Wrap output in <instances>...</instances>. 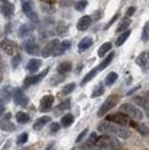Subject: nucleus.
<instances>
[{
  "mask_svg": "<svg viewBox=\"0 0 149 150\" xmlns=\"http://www.w3.org/2000/svg\"><path fill=\"white\" fill-rule=\"evenodd\" d=\"M98 130L102 133H108L110 136H116L121 139H128L131 137V131H129L127 128H124L122 125L111 123V122H101L98 125Z\"/></svg>",
  "mask_w": 149,
  "mask_h": 150,
  "instance_id": "1",
  "label": "nucleus"
},
{
  "mask_svg": "<svg viewBox=\"0 0 149 150\" xmlns=\"http://www.w3.org/2000/svg\"><path fill=\"white\" fill-rule=\"evenodd\" d=\"M96 147H100L101 149L120 150L121 142L117 140V138L112 137L110 134H102L96 140Z\"/></svg>",
  "mask_w": 149,
  "mask_h": 150,
  "instance_id": "2",
  "label": "nucleus"
},
{
  "mask_svg": "<svg viewBox=\"0 0 149 150\" xmlns=\"http://www.w3.org/2000/svg\"><path fill=\"white\" fill-rule=\"evenodd\" d=\"M106 121L109 122H114L116 125H133V121L131 120V118L129 115H127L126 113L123 112H117L113 113V114H109L106 117Z\"/></svg>",
  "mask_w": 149,
  "mask_h": 150,
  "instance_id": "3",
  "label": "nucleus"
},
{
  "mask_svg": "<svg viewBox=\"0 0 149 150\" xmlns=\"http://www.w3.org/2000/svg\"><path fill=\"white\" fill-rule=\"evenodd\" d=\"M120 100V96L117 95V94H112L110 95L108 99H106L103 104L100 106L99 111H98V117H103L106 113H108L111 109H113L114 106L117 105V103Z\"/></svg>",
  "mask_w": 149,
  "mask_h": 150,
  "instance_id": "4",
  "label": "nucleus"
},
{
  "mask_svg": "<svg viewBox=\"0 0 149 150\" xmlns=\"http://www.w3.org/2000/svg\"><path fill=\"white\" fill-rule=\"evenodd\" d=\"M120 111L126 113L127 115H129L130 118L135 120H141L143 117V112L140 109H138L136 105L131 104V103H124L120 106Z\"/></svg>",
  "mask_w": 149,
  "mask_h": 150,
  "instance_id": "5",
  "label": "nucleus"
},
{
  "mask_svg": "<svg viewBox=\"0 0 149 150\" xmlns=\"http://www.w3.org/2000/svg\"><path fill=\"white\" fill-rule=\"evenodd\" d=\"M1 48L9 56L17 55L19 50L18 45L16 44L15 42H13V40H9V39H5V40L1 42Z\"/></svg>",
  "mask_w": 149,
  "mask_h": 150,
  "instance_id": "6",
  "label": "nucleus"
},
{
  "mask_svg": "<svg viewBox=\"0 0 149 150\" xmlns=\"http://www.w3.org/2000/svg\"><path fill=\"white\" fill-rule=\"evenodd\" d=\"M48 72H50V67H47V69H45L43 72H40L39 74H36V75H31V76H27L25 80H24V85H25L26 88H28V86H31V85H34V84H37L39 82L43 80L44 77L46 76V75L48 74Z\"/></svg>",
  "mask_w": 149,
  "mask_h": 150,
  "instance_id": "7",
  "label": "nucleus"
},
{
  "mask_svg": "<svg viewBox=\"0 0 149 150\" xmlns=\"http://www.w3.org/2000/svg\"><path fill=\"white\" fill-rule=\"evenodd\" d=\"M24 48L25 50L28 53V54H31V55H34V56H37L39 54H42V52H40V48H39V46H38L36 43H35V38H29V39H27L24 42Z\"/></svg>",
  "mask_w": 149,
  "mask_h": 150,
  "instance_id": "8",
  "label": "nucleus"
},
{
  "mask_svg": "<svg viewBox=\"0 0 149 150\" xmlns=\"http://www.w3.org/2000/svg\"><path fill=\"white\" fill-rule=\"evenodd\" d=\"M60 44H61V43H60L58 39H53V40H50V43H47V44L45 45V47L42 50V54H40V55L43 57H45V58L54 55L56 50H57V47L60 46Z\"/></svg>",
  "mask_w": 149,
  "mask_h": 150,
  "instance_id": "9",
  "label": "nucleus"
},
{
  "mask_svg": "<svg viewBox=\"0 0 149 150\" xmlns=\"http://www.w3.org/2000/svg\"><path fill=\"white\" fill-rule=\"evenodd\" d=\"M13 98L15 104H17V105L24 106V108H25V106H27V104H28V98L25 95L24 91H23L21 88L15 90Z\"/></svg>",
  "mask_w": 149,
  "mask_h": 150,
  "instance_id": "10",
  "label": "nucleus"
},
{
  "mask_svg": "<svg viewBox=\"0 0 149 150\" xmlns=\"http://www.w3.org/2000/svg\"><path fill=\"white\" fill-rule=\"evenodd\" d=\"M54 104V96L50 95V94H47L45 95L44 98H42L40 100V103H39V110L40 112H46L50 110V108Z\"/></svg>",
  "mask_w": 149,
  "mask_h": 150,
  "instance_id": "11",
  "label": "nucleus"
},
{
  "mask_svg": "<svg viewBox=\"0 0 149 150\" xmlns=\"http://www.w3.org/2000/svg\"><path fill=\"white\" fill-rule=\"evenodd\" d=\"M23 10H24V13H25L26 16L31 19L33 23L38 24V21H39L38 16L36 15V13L33 10V7H31V4L29 1H25V2L23 4Z\"/></svg>",
  "mask_w": 149,
  "mask_h": 150,
  "instance_id": "12",
  "label": "nucleus"
},
{
  "mask_svg": "<svg viewBox=\"0 0 149 150\" xmlns=\"http://www.w3.org/2000/svg\"><path fill=\"white\" fill-rule=\"evenodd\" d=\"M1 13L4 15V17L6 18H11L13 15H15V7L11 2L6 1L4 4H1Z\"/></svg>",
  "mask_w": 149,
  "mask_h": 150,
  "instance_id": "13",
  "label": "nucleus"
},
{
  "mask_svg": "<svg viewBox=\"0 0 149 150\" xmlns=\"http://www.w3.org/2000/svg\"><path fill=\"white\" fill-rule=\"evenodd\" d=\"M10 117H11V114L10 113H7L6 117H4L2 120H1V125H0V128H1V130H4V131H7V132H11L15 130V125L10 122Z\"/></svg>",
  "mask_w": 149,
  "mask_h": 150,
  "instance_id": "14",
  "label": "nucleus"
},
{
  "mask_svg": "<svg viewBox=\"0 0 149 150\" xmlns=\"http://www.w3.org/2000/svg\"><path fill=\"white\" fill-rule=\"evenodd\" d=\"M91 25V17L90 16H83L79 19L77 24H76V28L80 31H85Z\"/></svg>",
  "mask_w": 149,
  "mask_h": 150,
  "instance_id": "15",
  "label": "nucleus"
},
{
  "mask_svg": "<svg viewBox=\"0 0 149 150\" xmlns=\"http://www.w3.org/2000/svg\"><path fill=\"white\" fill-rule=\"evenodd\" d=\"M13 92H15V91H13V88H11L10 85H5V86H2V88H1V93H0L1 102L5 103V102L10 100L11 95H13Z\"/></svg>",
  "mask_w": 149,
  "mask_h": 150,
  "instance_id": "16",
  "label": "nucleus"
},
{
  "mask_svg": "<svg viewBox=\"0 0 149 150\" xmlns=\"http://www.w3.org/2000/svg\"><path fill=\"white\" fill-rule=\"evenodd\" d=\"M93 44V39L91 37H84L83 39H81V42L77 45V50L79 53H83L87 50H89Z\"/></svg>",
  "mask_w": 149,
  "mask_h": 150,
  "instance_id": "17",
  "label": "nucleus"
},
{
  "mask_svg": "<svg viewBox=\"0 0 149 150\" xmlns=\"http://www.w3.org/2000/svg\"><path fill=\"white\" fill-rule=\"evenodd\" d=\"M40 66H42V61L37 59V58H33L28 62L27 66H26V69L29 73H35V72H37Z\"/></svg>",
  "mask_w": 149,
  "mask_h": 150,
  "instance_id": "18",
  "label": "nucleus"
},
{
  "mask_svg": "<svg viewBox=\"0 0 149 150\" xmlns=\"http://www.w3.org/2000/svg\"><path fill=\"white\" fill-rule=\"evenodd\" d=\"M48 122H50V117L45 115V117H42V118H39V119L36 120V122L34 123L33 128H34V130L39 131V130H42V129H43L44 127L47 125Z\"/></svg>",
  "mask_w": 149,
  "mask_h": 150,
  "instance_id": "19",
  "label": "nucleus"
},
{
  "mask_svg": "<svg viewBox=\"0 0 149 150\" xmlns=\"http://www.w3.org/2000/svg\"><path fill=\"white\" fill-rule=\"evenodd\" d=\"M148 54H146L145 52L143 53H141L139 56L136 58V63L141 67L143 69H148Z\"/></svg>",
  "mask_w": 149,
  "mask_h": 150,
  "instance_id": "20",
  "label": "nucleus"
},
{
  "mask_svg": "<svg viewBox=\"0 0 149 150\" xmlns=\"http://www.w3.org/2000/svg\"><path fill=\"white\" fill-rule=\"evenodd\" d=\"M70 47H71V43H70L68 40H63V43H61L60 46L57 47V50H56L54 56H60V55H63V54H64V53H65Z\"/></svg>",
  "mask_w": 149,
  "mask_h": 150,
  "instance_id": "21",
  "label": "nucleus"
},
{
  "mask_svg": "<svg viewBox=\"0 0 149 150\" xmlns=\"http://www.w3.org/2000/svg\"><path fill=\"white\" fill-rule=\"evenodd\" d=\"M72 71V64L70 62H62L58 66H57V72L60 74H66L68 72Z\"/></svg>",
  "mask_w": 149,
  "mask_h": 150,
  "instance_id": "22",
  "label": "nucleus"
},
{
  "mask_svg": "<svg viewBox=\"0 0 149 150\" xmlns=\"http://www.w3.org/2000/svg\"><path fill=\"white\" fill-rule=\"evenodd\" d=\"M131 24V20L130 18H126L124 17L121 21H120V24L119 26L117 27V33H124V31L128 30V27L130 26Z\"/></svg>",
  "mask_w": 149,
  "mask_h": 150,
  "instance_id": "23",
  "label": "nucleus"
},
{
  "mask_svg": "<svg viewBox=\"0 0 149 150\" xmlns=\"http://www.w3.org/2000/svg\"><path fill=\"white\" fill-rule=\"evenodd\" d=\"M31 29H33V28H31L29 25H27V24L21 25L20 28L18 29V36L20 38H26L31 33Z\"/></svg>",
  "mask_w": 149,
  "mask_h": 150,
  "instance_id": "24",
  "label": "nucleus"
},
{
  "mask_svg": "<svg viewBox=\"0 0 149 150\" xmlns=\"http://www.w3.org/2000/svg\"><path fill=\"white\" fill-rule=\"evenodd\" d=\"M132 127H133L140 134H143V136H145V137L149 134V129L147 128V125H143V123H137V122H133Z\"/></svg>",
  "mask_w": 149,
  "mask_h": 150,
  "instance_id": "25",
  "label": "nucleus"
},
{
  "mask_svg": "<svg viewBox=\"0 0 149 150\" xmlns=\"http://www.w3.org/2000/svg\"><path fill=\"white\" fill-rule=\"evenodd\" d=\"M112 48V44L110 42H108V43H104V44H102L101 46L99 47V50H98V56L99 57H103L106 55V53L109 52V50Z\"/></svg>",
  "mask_w": 149,
  "mask_h": 150,
  "instance_id": "26",
  "label": "nucleus"
},
{
  "mask_svg": "<svg viewBox=\"0 0 149 150\" xmlns=\"http://www.w3.org/2000/svg\"><path fill=\"white\" fill-rule=\"evenodd\" d=\"M73 122H74V117L71 113H67V114L63 115V118L61 119V123H62V125L64 128H67L70 125H72Z\"/></svg>",
  "mask_w": 149,
  "mask_h": 150,
  "instance_id": "27",
  "label": "nucleus"
},
{
  "mask_svg": "<svg viewBox=\"0 0 149 150\" xmlns=\"http://www.w3.org/2000/svg\"><path fill=\"white\" fill-rule=\"evenodd\" d=\"M113 57H114V52H111V53L108 55V57H106V58H104L102 62L100 63V65L98 66L99 71H103L104 69H106V66H108V65H109V64L112 62Z\"/></svg>",
  "mask_w": 149,
  "mask_h": 150,
  "instance_id": "28",
  "label": "nucleus"
},
{
  "mask_svg": "<svg viewBox=\"0 0 149 150\" xmlns=\"http://www.w3.org/2000/svg\"><path fill=\"white\" fill-rule=\"evenodd\" d=\"M99 72V69L98 67H95V69H91L89 73H87L84 77H83V80H82V82H81V85H85L87 82H90L92 79H93L94 76L96 75V73Z\"/></svg>",
  "mask_w": 149,
  "mask_h": 150,
  "instance_id": "29",
  "label": "nucleus"
},
{
  "mask_svg": "<svg viewBox=\"0 0 149 150\" xmlns=\"http://www.w3.org/2000/svg\"><path fill=\"white\" fill-rule=\"evenodd\" d=\"M130 34H131V30H129V29L127 31H124V33H122V34L117 38V40H116V46H117V47L121 46V45L123 44L124 42L128 39V37L130 36Z\"/></svg>",
  "mask_w": 149,
  "mask_h": 150,
  "instance_id": "30",
  "label": "nucleus"
},
{
  "mask_svg": "<svg viewBox=\"0 0 149 150\" xmlns=\"http://www.w3.org/2000/svg\"><path fill=\"white\" fill-rule=\"evenodd\" d=\"M16 119H17L19 123L25 125V123H27L29 121V115L27 113L23 112V111H19V112L16 113Z\"/></svg>",
  "mask_w": 149,
  "mask_h": 150,
  "instance_id": "31",
  "label": "nucleus"
},
{
  "mask_svg": "<svg viewBox=\"0 0 149 150\" xmlns=\"http://www.w3.org/2000/svg\"><path fill=\"white\" fill-rule=\"evenodd\" d=\"M133 101H135L136 104H138L139 106H143L145 110L149 109V102L146 98H143V96H136V98L133 99Z\"/></svg>",
  "mask_w": 149,
  "mask_h": 150,
  "instance_id": "32",
  "label": "nucleus"
},
{
  "mask_svg": "<svg viewBox=\"0 0 149 150\" xmlns=\"http://www.w3.org/2000/svg\"><path fill=\"white\" fill-rule=\"evenodd\" d=\"M70 106H71V100L70 99H66V100H64L63 102L60 103V105L56 108V114H58L60 111H65V110H68L70 109Z\"/></svg>",
  "mask_w": 149,
  "mask_h": 150,
  "instance_id": "33",
  "label": "nucleus"
},
{
  "mask_svg": "<svg viewBox=\"0 0 149 150\" xmlns=\"http://www.w3.org/2000/svg\"><path fill=\"white\" fill-rule=\"evenodd\" d=\"M117 79H118V74H117L116 72H111V73H109L106 77V85L111 86L112 84L117 81Z\"/></svg>",
  "mask_w": 149,
  "mask_h": 150,
  "instance_id": "34",
  "label": "nucleus"
},
{
  "mask_svg": "<svg viewBox=\"0 0 149 150\" xmlns=\"http://www.w3.org/2000/svg\"><path fill=\"white\" fill-rule=\"evenodd\" d=\"M75 83H68V84H66L64 88H63V90H62V94L63 95H68V94H71L73 91L75 90Z\"/></svg>",
  "mask_w": 149,
  "mask_h": 150,
  "instance_id": "35",
  "label": "nucleus"
},
{
  "mask_svg": "<svg viewBox=\"0 0 149 150\" xmlns=\"http://www.w3.org/2000/svg\"><path fill=\"white\" fill-rule=\"evenodd\" d=\"M104 93V86L100 83L99 85H96V88H94L93 93H92V98H98V96H100V95H102V94Z\"/></svg>",
  "mask_w": 149,
  "mask_h": 150,
  "instance_id": "36",
  "label": "nucleus"
},
{
  "mask_svg": "<svg viewBox=\"0 0 149 150\" xmlns=\"http://www.w3.org/2000/svg\"><path fill=\"white\" fill-rule=\"evenodd\" d=\"M141 39H143V42H148L149 40V21H147L146 25L143 26V34H141Z\"/></svg>",
  "mask_w": 149,
  "mask_h": 150,
  "instance_id": "37",
  "label": "nucleus"
},
{
  "mask_svg": "<svg viewBox=\"0 0 149 150\" xmlns=\"http://www.w3.org/2000/svg\"><path fill=\"white\" fill-rule=\"evenodd\" d=\"M87 6V0H80V1H77L76 4H75V9L77 10V11H82V10H84Z\"/></svg>",
  "mask_w": 149,
  "mask_h": 150,
  "instance_id": "38",
  "label": "nucleus"
},
{
  "mask_svg": "<svg viewBox=\"0 0 149 150\" xmlns=\"http://www.w3.org/2000/svg\"><path fill=\"white\" fill-rule=\"evenodd\" d=\"M68 29V26L66 24H64V23H61V24H58V26L56 27V33L57 34H60V35H62V34H65Z\"/></svg>",
  "mask_w": 149,
  "mask_h": 150,
  "instance_id": "39",
  "label": "nucleus"
},
{
  "mask_svg": "<svg viewBox=\"0 0 149 150\" xmlns=\"http://www.w3.org/2000/svg\"><path fill=\"white\" fill-rule=\"evenodd\" d=\"M20 62H21V56H20L19 54L15 55V56L11 58V65H13V69H16L19 64H20Z\"/></svg>",
  "mask_w": 149,
  "mask_h": 150,
  "instance_id": "40",
  "label": "nucleus"
},
{
  "mask_svg": "<svg viewBox=\"0 0 149 150\" xmlns=\"http://www.w3.org/2000/svg\"><path fill=\"white\" fill-rule=\"evenodd\" d=\"M27 140H28V134H27V133H21V134H19L18 138H17V144H24L25 142H27Z\"/></svg>",
  "mask_w": 149,
  "mask_h": 150,
  "instance_id": "41",
  "label": "nucleus"
},
{
  "mask_svg": "<svg viewBox=\"0 0 149 150\" xmlns=\"http://www.w3.org/2000/svg\"><path fill=\"white\" fill-rule=\"evenodd\" d=\"M65 77L63 76V75H57L55 77H53L52 80H50V85H57L60 82H62Z\"/></svg>",
  "mask_w": 149,
  "mask_h": 150,
  "instance_id": "42",
  "label": "nucleus"
},
{
  "mask_svg": "<svg viewBox=\"0 0 149 150\" xmlns=\"http://www.w3.org/2000/svg\"><path fill=\"white\" fill-rule=\"evenodd\" d=\"M119 17H120V15H119V13H116V15H114V16H113V17L111 18V20L109 21V24H106V25L104 26V29H108L109 27H111V26L113 25L114 23H116V20H117V19H118Z\"/></svg>",
  "mask_w": 149,
  "mask_h": 150,
  "instance_id": "43",
  "label": "nucleus"
},
{
  "mask_svg": "<svg viewBox=\"0 0 149 150\" xmlns=\"http://www.w3.org/2000/svg\"><path fill=\"white\" fill-rule=\"evenodd\" d=\"M96 140H98V137H96V134L93 132V133L91 134V137L89 138L87 144H90V146H92V144H96Z\"/></svg>",
  "mask_w": 149,
  "mask_h": 150,
  "instance_id": "44",
  "label": "nucleus"
},
{
  "mask_svg": "<svg viewBox=\"0 0 149 150\" xmlns=\"http://www.w3.org/2000/svg\"><path fill=\"white\" fill-rule=\"evenodd\" d=\"M58 130H60V125H58V123L54 122V123H52V125H50V133H56Z\"/></svg>",
  "mask_w": 149,
  "mask_h": 150,
  "instance_id": "45",
  "label": "nucleus"
},
{
  "mask_svg": "<svg viewBox=\"0 0 149 150\" xmlns=\"http://www.w3.org/2000/svg\"><path fill=\"white\" fill-rule=\"evenodd\" d=\"M135 11H136V8H135V7H130V8L127 10V13H126V16H124V17H126V18H130L131 16L135 13Z\"/></svg>",
  "mask_w": 149,
  "mask_h": 150,
  "instance_id": "46",
  "label": "nucleus"
},
{
  "mask_svg": "<svg viewBox=\"0 0 149 150\" xmlns=\"http://www.w3.org/2000/svg\"><path fill=\"white\" fill-rule=\"evenodd\" d=\"M40 8L43 9L44 11H46L47 13H54V8H53V7H48V6H46V5H45V6H44V5H42V6H40Z\"/></svg>",
  "mask_w": 149,
  "mask_h": 150,
  "instance_id": "47",
  "label": "nucleus"
},
{
  "mask_svg": "<svg viewBox=\"0 0 149 150\" xmlns=\"http://www.w3.org/2000/svg\"><path fill=\"white\" fill-rule=\"evenodd\" d=\"M87 129H84V130L82 131V133H80V134H79V137H77V139H76V142H81L82 139H83V138H84V136L87 134Z\"/></svg>",
  "mask_w": 149,
  "mask_h": 150,
  "instance_id": "48",
  "label": "nucleus"
},
{
  "mask_svg": "<svg viewBox=\"0 0 149 150\" xmlns=\"http://www.w3.org/2000/svg\"><path fill=\"white\" fill-rule=\"evenodd\" d=\"M83 150H102L100 147H93V146H84L83 147Z\"/></svg>",
  "mask_w": 149,
  "mask_h": 150,
  "instance_id": "49",
  "label": "nucleus"
},
{
  "mask_svg": "<svg viewBox=\"0 0 149 150\" xmlns=\"http://www.w3.org/2000/svg\"><path fill=\"white\" fill-rule=\"evenodd\" d=\"M45 150H55V144H50L47 147H46V149Z\"/></svg>",
  "mask_w": 149,
  "mask_h": 150,
  "instance_id": "50",
  "label": "nucleus"
},
{
  "mask_svg": "<svg viewBox=\"0 0 149 150\" xmlns=\"http://www.w3.org/2000/svg\"><path fill=\"white\" fill-rule=\"evenodd\" d=\"M146 115L148 117V119H149V109H147V110H146Z\"/></svg>",
  "mask_w": 149,
  "mask_h": 150,
  "instance_id": "51",
  "label": "nucleus"
},
{
  "mask_svg": "<svg viewBox=\"0 0 149 150\" xmlns=\"http://www.w3.org/2000/svg\"><path fill=\"white\" fill-rule=\"evenodd\" d=\"M7 0H1V2H2V4H4V2H6Z\"/></svg>",
  "mask_w": 149,
  "mask_h": 150,
  "instance_id": "52",
  "label": "nucleus"
},
{
  "mask_svg": "<svg viewBox=\"0 0 149 150\" xmlns=\"http://www.w3.org/2000/svg\"><path fill=\"white\" fill-rule=\"evenodd\" d=\"M148 59H149V52H148Z\"/></svg>",
  "mask_w": 149,
  "mask_h": 150,
  "instance_id": "53",
  "label": "nucleus"
},
{
  "mask_svg": "<svg viewBox=\"0 0 149 150\" xmlns=\"http://www.w3.org/2000/svg\"><path fill=\"white\" fill-rule=\"evenodd\" d=\"M123 150H127V149H123Z\"/></svg>",
  "mask_w": 149,
  "mask_h": 150,
  "instance_id": "54",
  "label": "nucleus"
}]
</instances>
